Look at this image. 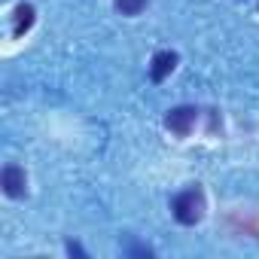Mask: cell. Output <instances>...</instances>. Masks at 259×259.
I'll list each match as a JSON object with an SVG mask.
<instances>
[{
    "instance_id": "6da1fadb",
    "label": "cell",
    "mask_w": 259,
    "mask_h": 259,
    "mask_svg": "<svg viewBox=\"0 0 259 259\" xmlns=\"http://www.w3.org/2000/svg\"><path fill=\"white\" fill-rule=\"evenodd\" d=\"M204 207H207V201H204V189H201V186H186V189H180V192L171 198V213H174V220H177L180 226H195V223H201Z\"/></svg>"
},
{
    "instance_id": "7a4b0ae2",
    "label": "cell",
    "mask_w": 259,
    "mask_h": 259,
    "mask_svg": "<svg viewBox=\"0 0 259 259\" xmlns=\"http://www.w3.org/2000/svg\"><path fill=\"white\" fill-rule=\"evenodd\" d=\"M195 122H198V107H189V104H180V107L168 110V116H165V128L177 138H189Z\"/></svg>"
},
{
    "instance_id": "3957f363",
    "label": "cell",
    "mask_w": 259,
    "mask_h": 259,
    "mask_svg": "<svg viewBox=\"0 0 259 259\" xmlns=\"http://www.w3.org/2000/svg\"><path fill=\"white\" fill-rule=\"evenodd\" d=\"M0 186H4V192L10 198H22L28 192V177H25V168L19 165H7L4 171H0Z\"/></svg>"
},
{
    "instance_id": "277c9868",
    "label": "cell",
    "mask_w": 259,
    "mask_h": 259,
    "mask_svg": "<svg viewBox=\"0 0 259 259\" xmlns=\"http://www.w3.org/2000/svg\"><path fill=\"white\" fill-rule=\"evenodd\" d=\"M174 67H177V52H156L153 64H150V79L153 82H165Z\"/></svg>"
},
{
    "instance_id": "5b68a950",
    "label": "cell",
    "mask_w": 259,
    "mask_h": 259,
    "mask_svg": "<svg viewBox=\"0 0 259 259\" xmlns=\"http://www.w3.org/2000/svg\"><path fill=\"white\" fill-rule=\"evenodd\" d=\"M34 19H37L34 7L31 4H19L16 13H13V37H25L34 28Z\"/></svg>"
},
{
    "instance_id": "8992f818",
    "label": "cell",
    "mask_w": 259,
    "mask_h": 259,
    "mask_svg": "<svg viewBox=\"0 0 259 259\" xmlns=\"http://www.w3.org/2000/svg\"><path fill=\"white\" fill-rule=\"evenodd\" d=\"M150 0H113V7L122 13V16H141L147 10Z\"/></svg>"
},
{
    "instance_id": "52a82bcc",
    "label": "cell",
    "mask_w": 259,
    "mask_h": 259,
    "mask_svg": "<svg viewBox=\"0 0 259 259\" xmlns=\"http://www.w3.org/2000/svg\"><path fill=\"white\" fill-rule=\"evenodd\" d=\"M122 253H128V256H153V250L144 247V244H128V247H122Z\"/></svg>"
},
{
    "instance_id": "ba28073f",
    "label": "cell",
    "mask_w": 259,
    "mask_h": 259,
    "mask_svg": "<svg viewBox=\"0 0 259 259\" xmlns=\"http://www.w3.org/2000/svg\"><path fill=\"white\" fill-rule=\"evenodd\" d=\"M67 253H70V256H73V253H76V256H85V250H82L79 244H73V241H67Z\"/></svg>"
}]
</instances>
